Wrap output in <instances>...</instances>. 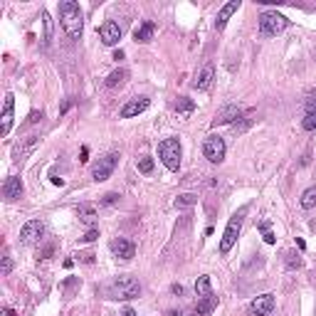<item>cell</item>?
<instances>
[{"mask_svg": "<svg viewBox=\"0 0 316 316\" xmlns=\"http://www.w3.org/2000/svg\"><path fill=\"white\" fill-rule=\"evenodd\" d=\"M158 156L168 171H178L181 168V156H183V148H181V141L178 138H163L158 143Z\"/></svg>", "mask_w": 316, "mask_h": 316, "instance_id": "cell-3", "label": "cell"}, {"mask_svg": "<svg viewBox=\"0 0 316 316\" xmlns=\"http://www.w3.org/2000/svg\"><path fill=\"white\" fill-rule=\"evenodd\" d=\"M42 25H45V45H50V40H52V18H50V13H42Z\"/></svg>", "mask_w": 316, "mask_h": 316, "instance_id": "cell-29", "label": "cell"}, {"mask_svg": "<svg viewBox=\"0 0 316 316\" xmlns=\"http://www.w3.org/2000/svg\"><path fill=\"white\" fill-rule=\"evenodd\" d=\"M289 28V18H284L282 13L277 10H267L259 15V32L264 37H272V35H279Z\"/></svg>", "mask_w": 316, "mask_h": 316, "instance_id": "cell-4", "label": "cell"}, {"mask_svg": "<svg viewBox=\"0 0 316 316\" xmlns=\"http://www.w3.org/2000/svg\"><path fill=\"white\" fill-rule=\"evenodd\" d=\"M198 203V195L195 193H183V195H178L176 200H173V205L178 208V210H186V208H193Z\"/></svg>", "mask_w": 316, "mask_h": 316, "instance_id": "cell-24", "label": "cell"}, {"mask_svg": "<svg viewBox=\"0 0 316 316\" xmlns=\"http://www.w3.org/2000/svg\"><path fill=\"white\" fill-rule=\"evenodd\" d=\"M79 161H82V163H87V161H89V148H87V146L82 148V158H79Z\"/></svg>", "mask_w": 316, "mask_h": 316, "instance_id": "cell-36", "label": "cell"}, {"mask_svg": "<svg viewBox=\"0 0 316 316\" xmlns=\"http://www.w3.org/2000/svg\"><path fill=\"white\" fill-rule=\"evenodd\" d=\"M99 37H101V42H104L106 47L119 45V40H121V28H119V23H114V20L101 23V28H99Z\"/></svg>", "mask_w": 316, "mask_h": 316, "instance_id": "cell-10", "label": "cell"}, {"mask_svg": "<svg viewBox=\"0 0 316 316\" xmlns=\"http://www.w3.org/2000/svg\"><path fill=\"white\" fill-rule=\"evenodd\" d=\"M10 272H13V257H10V254H5V257H3V267H0V274L8 277Z\"/></svg>", "mask_w": 316, "mask_h": 316, "instance_id": "cell-31", "label": "cell"}, {"mask_svg": "<svg viewBox=\"0 0 316 316\" xmlns=\"http://www.w3.org/2000/svg\"><path fill=\"white\" fill-rule=\"evenodd\" d=\"M0 316H15V311L13 309H3V311H0Z\"/></svg>", "mask_w": 316, "mask_h": 316, "instance_id": "cell-39", "label": "cell"}, {"mask_svg": "<svg viewBox=\"0 0 316 316\" xmlns=\"http://www.w3.org/2000/svg\"><path fill=\"white\" fill-rule=\"evenodd\" d=\"M60 23L62 30L67 32L69 40H79L82 30H84V18H82V8L74 0H62L60 3Z\"/></svg>", "mask_w": 316, "mask_h": 316, "instance_id": "cell-1", "label": "cell"}, {"mask_svg": "<svg viewBox=\"0 0 316 316\" xmlns=\"http://www.w3.org/2000/svg\"><path fill=\"white\" fill-rule=\"evenodd\" d=\"M138 171H141L143 176H148V173L153 171V158H151V156H141V158H138Z\"/></svg>", "mask_w": 316, "mask_h": 316, "instance_id": "cell-28", "label": "cell"}, {"mask_svg": "<svg viewBox=\"0 0 316 316\" xmlns=\"http://www.w3.org/2000/svg\"><path fill=\"white\" fill-rule=\"evenodd\" d=\"M213 79H215V64H213V62H208V64L200 69V74L195 77L193 87H195V89H200V92H205V89H210Z\"/></svg>", "mask_w": 316, "mask_h": 316, "instance_id": "cell-18", "label": "cell"}, {"mask_svg": "<svg viewBox=\"0 0 316 316\" xmlns=\"http://www.w3.org/2000/svg\"><path fill=\"white\" fill-rule=\"evenodd\" d=\"M23 181L18 178V176H10V178H5V183H3V198L5 200H18L20 195H23Z\"/></svg>", "mask_w": 316, "mask_h": 316, "instance_id": "cell-17", "label": "cell"}, {"mask_svg": "<svg viewBox=\"0 0 316 316\" xmlns=\"http://www.w3.org/2000/svg\"><path fill=\"white\" fill-rule=\"evenodd\" d=\"M128 79V69H114L109 77H106V87L109 89H116V87H124Z\"/></svg>", "mask_w": 316, "mask_h": 316, "instance_id": "cell-22", "label": "cell"}, {"mask_svg": "<svg viewBox=\"0 0 316 316\" xmlns=\"http://www.w3.org/2000/svg\"><path fill=\"white\" fill-rule=\"evenodd\" d=\"M257 230L262 232V237H264V242H267V245H274V232H272L269 220H259V222H257Z\"/></svg>", "mask_w": 316, "mask_h": 316, "instance_id": "cell-27", "label": "cell"}, {"mask_svg": "<svg viewBox=\"0 0 316 316\" xmlns=\"http://www.w3.org/2000/svg\"><path fill=\"white\" fill-rule=\"evenodd\" d=\"M79 259H82L84 264H92V262H94V254H92V252H82V254H79Z\"/></svg>", "mask_w": 316, "mask_h": 316, "instance_id": "cell-35", "label": "cell"}, {"mask_svg": "<svg viewBox=\"0 0 316 316\" xmlns=\"http://www.w3.org/2000/svg\"><path fill=\"white\" fill-rule=\"evenodd\" d=\"M141 294V284L138 279H133L131 274H121L116 277L109 286H106V296L114 301H126V299H136Z\"/></svg>", "mask_w": 316, "mask_h": 316, "instance_id": "cell-2", "label": "cell"}, {"mask_svg": "<svg viewBox=\"0 0 316 316\" xmlns=\"http://www.w3.org/2000/svg\"><path fill=\"white\" fill-rule=\"evenodd\" d=\"M193 111H195V101L188 99V96H178V101H176V114L183 116V119H188Z\"/></svg>", "mask_w": 316, "mask_h": 316, "instance_id": "cell-23", "label": "cell"}, {"mask_svg": "<svg viewBox=\"0 0 316 316\" xmlns=\"http://www.w3.org/2000/svg\"><path fill=\"white\" fill-rule=\"evenodd\" d=\"M245 213H247V208L237 210V213L230 218V222H227V227H225V232H222V240H220V254H227V252L232 250V245L237 242V235H240V230H242V218H245Z\"/></svg>", "mask_w": 316, "mask_h": 316, "instance_id": "cell-5", "label": "cell"}, {"mask_svg": "<svg viewBox=\"0 0 316 316\" xmlns=\"http://www.w3.org/2000/svg\"><path fill=\"white\" fill-rule=\"evenodd\" d=\"M37 143H40V136H28V138L15 148V158H18V161H23L28 153H32V151L37 148Z\"/></svg>", "mask_w": 316, "mask_h": 316, "instance_id": "cell-21", "label": "cell"}, {"mask_svg": "<svg viewBox=\"0 0 316 316\" xmlns=\"http://www.w3.org/2000/svg\"><path fill=\"white\" fill-rule=\"evenodd\" d=\"M124 316H136V311H133V309H126V311H124Z\"/></svg>", "mask_w": 316, "mask_h": 316, "instance_id": "cell-42", "label": "cell"}, {"mask_svg": "<svg viewBox=\"0 0 316 316\" xmlns=\"http://www.w3.org/2000/svg\"><path fill=\"white\" fill-rule=\"evenodd\" d=\"M153 32H156V23L146 20V23H141V25L136 28L133 37H136V42H151V40H153Z\"/></svg>", "mask_w": 316, "mask_h": 316, "instance_id": "cell-20", "label": "cell"}, {"mask_svg": "<svg viewBox=\"0 0 316 316\" xmlns=\"http://www.w3.org/2000/svg\"><path fill=\"white\" fill-rule=\"evenodd\" d=\"M52 183H55V186H64V178H60V176L52 173Z\"/></svg>", "mask_w": 316, "mask_h": 316, "instance_id": "cell-37", "label": "cell"}, {"mask_svg": "<svg viewBox=\"0 0 316 316\" xmlns=\"http://www.w3.org/2000/svg\"><path fill=\"white\" fill-rule=\"evenodd\" d=\"M13 111H15V96L5 94V104H3V124H0V136H8L13 128Z\"/></svg>", "mask_w": 316, "mask_h": 316, "instance_id": "cell-14", "label": "cell"}, {"mask_svg": "<svg viewBox=\"0 0 316 316\" xmlns=\"http://www.w3.org/2000/svg\"><path fill=\"white\" fill-rule=\"evenodd\" d=\"M296 247H299V250H306V242H304L301 237H296Z\"/></svg>", "mask_w": 316, "mask_h": 316, "instance_id": "cell-40", "label": "cell"}, {"mask_svg": "<svg viewBox=\"0 0 316 316\" xmlns=\"http://www.w3.org/2000/svg\"><path fill=\"white\" fill-rule=\"evenodd\" d=\"M225 151H227L225 138L218 136V133H210V136L203 141V156L208 158L210 163H222V161H225Z\"/></svg>", "mask_w": 316, "mask_h": 316, "instance_id": "cell-6", "label": "cell"}, {"mask_svg": "<svg viewBox=\"0 0 316 316\" xmlns=\"http://www.w3.org/2000/svg\"><path fill=\"white\" fill-rule=\"evenodd\" d=\"M148 96H136V99H131V101H126L124 106H121V119H133V116H138V114H143L146 109H148Z\"/></svg>", "mask_w": 316, "mask_h": 316, "instance_id": "cell-12", "label": "cell"}, {"mask_svg": "<svg viewBox=\"0 0 316 316\" xmlns=\"http://www.w3.org/2000/svg\"><path fill=\"white\" fill-rule=\"evenodd\" d=\"M240 10V0H230V3H225L222 8H220V13H218V20H215V30H222L225 25H227V20L235 15Z\"/></svg>", "mask_w": 316, "mask_h": 316, "instance_id": "cell-19", "label": "cell"}, {"mask_svg": "<svg viewBox=\"0 0 316 316\" xmlns=\"http://www.w3.org/2000/svg\"><path fill=\"white\" fill-rule=\"evenodd\" d=\"M42 235H45V222L30 220V222H25L23 230H20V242H23V245H35V242L42 240Z\"/></svg>", "mask_w": 316, "mask_h": 316, "instance_id": "cell-8", "label": "cell"}, {"mask_svg": "<svg viewBox=\"0 0 316 316\" xmlns=\"http://www.w3.org/2000/svg\"><path fill=\"white\" fill-rule=\"evenodd\" d=\"M301 128H304V131H314V128H316V92H311V94H309V99H306V109H304Z\"/></svg>", "mask_w": 316, "mask_h": 316, "instance_id": "cell-16", "label": "cell"}, {"mask_svg": "<svg viewBox=\"0 0 316 316\" xmlns=\"http://www.w3.org/2000/svg\"><path fill=\"white\" fill-rule=\"evenodd\" d=\"M111 252L119 259H131L136 254V245L131 240H126V237H116V240H111Z\"/></svg>", "mask_w": 316, "mask_h": 316, "instance_id": "cell-15", "label": "cell"}, {"mask_svg": "<svg viewBox=\"0 0 316 316\" xmlns=\"http://www.w3.org/2000/svg\"><path fill=\"white\" fill-rule=\"evenodd\" d=\"M286 267L289 269H299L301 267V259H299L296 252H286Z\"/></svg>", "mask_w": 316, "mask_h": 316, "instance_id": "cell-30", "label": "cell"}, {"mask_svg": "<svg viewBox=\"0 0 316 316\" xmlns=\"http://www.w3.org/2000/svg\"><path fill=\"white\" fill-rule=\"evenodd\" d=\"M166 316H183V311H181V309H178V311H176V309H173V311H168V314H166Z\"/></svg>", "mask_w": 316, "mask_h": 316, "instance_id": "cell-41", "label": "cell"}, {"mask_svg": "<svg viewBox=\"0 0 316 316\" xmlns=\"http://www.w3.org/2000/svg\"><path fill=\"white\" fill-rule=\"evenodd\" d=\"M96 237H99V230H96V227H92V230H87V235L82 237V242H94Z\"/></svg>", "mask_w": 316, "mask_h": 316, "instance_id": "cell-34", "label": "cell"}, {"mask_svg": "<svg viewBox=\"0 0 316 316\" xmlns=\"http://www.w3.org/2000/svg\"><path fill=\"white\" fill-rule=\"evenodd\" d=\"M242 109L240 106H235V104H227V106H222L218 114H215V119H213V126H225V124H232L235 119H242Z\"/></svg>", "mask_w": 316, "mask_h": 316, "instance_id": "cell-13", "label": "cell"}, {"mask_svg": "<svg viewBox=\"0 0 316 316\" xmlns=\"http://www.w3.org/2000/svg\"><path fill=\"white\" fill-rule=\"evenodd\" d=\"M272 309H274V294H259L250 304V314L252 316H269Z\"/></svg>", "mask_w": 316, "mask_h": 316, "instance_id": "cell-11", "label": "cell"}, {"mask_svg": "<svg viewBox=\"0 0 316 316\" xmlns=\"http://www.w3.org/2000/svg\"><path fill=\"white\" fill-rule=\"evenodd\" d=\"M171 291H173V294H178V296H181V294H183V286H181V284H173V286H171Z\"/></svg>", "mask_w": 316, "mask_h": 316, "instance_id": "cell-38", "label": "cell"}, {"mask_svg": "<svg viewBox=\"0 0 316 316\" xmlns=\"http://www.w3.org/2000/svg\"><path fill=\"white\" fill-rule=\"evenodd\" d=\"M301 208L304 210H311V208H316V186H311V188H306L304 193H301Z\"/></svg>", "mask_w": 316, "mask_h": 316, "instance_id": "cell-25", "label": "cell"}, {"mask_svg": "<svg viewBox=\"0 0 316 316\" xmlns=\"http://www.w3.org/2000/svg\"><path fill=\"white\" fill-rule=\"evenodd\" d=\"M250 124H252V119H242V124H235V126H232V131H235V133H242V131H247V128H250Z\"/></svg>", "mask_w": 316, "mask_h": 316, "instance_id": "cell-32", "label": "cell"}, {"mask_svg": "<svg viewBox=\"0 0 316 316\" xmlns=\"http://www.w3.org/2000/svg\"><path fill=\"white\" fill-rule=\"evenodd\" d=\"M77 215H79V220L87 222V225H94V220H96V210H94L92 205H79V208H77Z\"/></svg>", "mask_w": 316, "mask_h": 316, "instance_id": "cell-26", "label": "cell"}, {"mask_svg": "<svg viewBox=\"0 0 316 316\" xmlns=\"http://www.w3.org/2000/svg\"><path fill=\"white\" fill-rule=\"evenodd\" d=\"M114 203H119V193H106L101 200V205H114Z\"/></svg>", "mask_w": 316, "mask_h": 316, "instance_id": "cell-33", "label": "cell"}, {"mask_svg": "<svg viewBox=\"0 0 316 316\" xmlns=\"http://www.w3.org/2000/svg\"><path fill=\"white\" fill-rule=\"evenodd\" d=\"M116 163H119V153H106V156H101L99 158V163L92 168V178L99 183V181H106L111 173H114V168H116Z\"/></svg>", "mask_w": 316, "mask_h": 316, "instance_id": "cell-7", "label": "cell"}, {"mask_svg": "<svg viewBox=\"0 0 316 316\" xmlns=\"http://www.w3.org/2000/svg\"><path fill=\"white\" fill-rule=\"evenodd\" d=\"M195 296H198V304H208V306H218V296L213 294V286H210V277H198L195 282Z\"/></svg>", "mask_w": 316, "mask_h": 316, "instance_id": "cell-9", "label": "cell"}]
</instances>
